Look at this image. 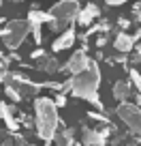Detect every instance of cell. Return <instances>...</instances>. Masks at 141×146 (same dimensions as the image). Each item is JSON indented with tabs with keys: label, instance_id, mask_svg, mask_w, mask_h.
Instances as JSON below:
<instances>
[{
	"label": "cell",
	"instance_id": "obj_1",
	"mask_svg": "<svg viewBox=\"0 0 141 146\" xmlns=\"http://www.w3.org/2000/svg\"><path fill=\"white\" fill-rule=\"evenodd\" d=\"M98 84H100V69L96 62L88 64L86 71L77 73V75H73V78L68 80V84H64L62 90H71L75 97H79V99H86L90 101V103H94L98 110H103V103H100L98 95H96V90H98Z\"/></svg>",
	"mask_w": 141,
	"mask_h": 146
},
{
	"label": "cell",
	"instance_id": "obj_2",
	"mask_svg": "<svg viewBox=\"0 0 141 146\" xmlns=\"http://www.w3.org/2000/svg\"><path fill=\"white\" fill-rule=\"evenodd\" d=\"M34 110H37V131L39 137L45 142H51L56 137V131H58V105L54 103L47 97H41V99L34 101Z\"/></svg>",
	"mask_w": 141,
	"mask_h": 146
},
{
	"label": "cell",
	"instance_id": "obj_3",
	"mask_svg": "<svg viewBox=\"0 0 141 146\" xmlns=\"http://www.w3.org/2000/svg\"><path fill=\"white\" fill-rule=\"evenodd\" d=\"M51 15V28L54 30H64V26L75 22L79 15V2L77 0H58L49 9Z\"/></svg>",
	"mask_w": 141,
	"mask_h": 146
},
{
	"label": "cell",
	"instance_id": "obj_4",
	"mask_svg": "<svg viewBox=\"0 0 141 146\" xmlns=\"http://www.w3.org/2000/svg\"><path fill=\"white\" fill-rule=\"evenodd\" d=\"M28 32H30V24L26 19H13V22H9L5 32H2L5 35V45L9 50H17L22 45V41L26 39Z\"/></svg>",
	"mask_w": 141,
	"mask_h": 146
},
{
	"label": "cell",
	"instance_id": "obj_5",
	"mask_svg": "<svg viewBox=\"0 0 141 146\" xmlns=\"http://www.w3.org/2000/svg\"><path fill=\"white\" fill-rule=\"evenodd\" d=\"M118 116L124 120V125L128 127V131L132 135H141V108L139 105L124 101V103L118 105Z\"/></svg>",
	"mask_w": 141,
	"mask_h": 146
},
{
	"label": "cell",
	"instance_id": "obj_6",
	"mask_svg": "<svg viewBox=\"0 0 141 146\" xmlns=\"http://www.w3.org/2000/svg\"><path fill=\"white\" fill-rule=\"evenodd\" d=\"M88 64H90V58L86 56V52H77V54H73L71 56V60L66 62V71L68 73H73V75H77V73H81V71H86L88 69Z\"/></svg>",
	"mask_w": 141,
	"mask_h": 146
},
{
	"label": "cell",
	"instance_id": "obj_7",
	"mask_svg": "<svg viewBox=\"0 0 141 146\" xmlns=\"http://www.w3.org/2000/svg\"><path fill=\"white\" fill-rule=\"evenodd\" d=\"M81 144L83 146H105V135L90 127L81 129Z\"/></svg>",
	"mask_w": 141,
	"mask_h": 146
},
{
	"label": "cell",
	"instance_id": "obj_8",
	"mask_svg": "<svg viewBox=\"0 0 141 146\" xmlns=\"http://www.w3.org/2000/svg\"><path fill=\"white\" fill-rule=\"evenodd\" d=\"M75 43V30L73 28H68L62 36H58L54 41V52H62V50H68V47Z\"/></svg>",
	"mask_w": 141,
	"mask_h": 146
},
{
	"label": "cell",
	"instance_id": "obj_9",
	"mask_svg": "<svg viewBox=\"0 0 141 146\" xmlns=\"http://www.w3.org/2000/svg\"><path fill=\"white\" fill-rule=\"evenodd\" d=\"M131 92H132V86H131L128 82H124V80H120V82H115V84H113V97L120 101V103L128 101Z\"/></svg>",
	"mask_w": 141,
	"mask_h": 146
},
{
	"label": "cell",
	"instance_id": "obj_10",
	"mask_svg": "<svg viewBox=\"0 0 141 146\" xmlns=\"http://www.w3.org/2000/svg\"><path fill=\"white\" fill-rule=\"evenodd\" d=\"M132 45H135V36L126 35V32L118 35V39L113 41V47H115L118 52H124V54H128V52L132 50Z\"/></svg>",
	"mask_w": 141,
	"mask_h": 146
},
{
	"label": "cell",
	"instance_id": "obj_11",
	"mask_svg": "<svg viewBox=\"0 0 141 146\" xmlns=\"http://www.w3.org/2000/svg\"><path fill=\"white\" fill-rule=\"evenodd\" d=\"M98 15V7L96 5H88L83 11H79V15H77V22H79V26H88V24L92 22V19Z\"/></svg>",
	"mask_w": 141,
	"mask_h": 146
},
{
	"label": "cell",
	"instance_id": "obj_12",
	"mask_svg": "<svg viewBox=\"0 0 141 146\" xmlns=\"http://www.w3.org/2000/svg\"><path fill=\"white\" fill-rule=\"evenodd\" d=\"M39 67H41L43 71H47V73H54V71L60 69L54 56H41V58H39Z\"/></svg>",
	"mask_w": 141,
	"mask_h": 146
},
{
	"label": "cell",
	"instance_id": "obj_13",
	"mask_svg": "<svg viewBox=\"0 0 141 146\" xmlns=\"http://www.w3.org/2000/svg\"><path fill=\"white\" fill-rule=\"evenodd\" d=\"M0 118H5V123L9 125L11 129H15L17 125H15L13 116H11V108H7V105H0Z\"/></svg>",
	"mask_w": 141,
	"mask_h": 146
},
{
	"label": "cell",
	"instance_id": "obj_14",
	"mask_svg": "<svg viewBox=\"0 0 141 146\" xmlns=\"http://www.w3.org/2000/svg\"><path fill=\"white\" fill-rule=\"evenodd\" d=\"M131 80H132V84L137 86V90H139V99H141V75H139V71L132 69V71H131Z\"/></svg>",
	"mask_w": 141,
	"mask_h": 146
},
{
	"label": "cell",
	"instance_id": "obj_15",
	"mask_svg": "<svg viewBox=\"0 0 141 146\" xmlns=\"http://www.w3.org/2000/svg\"><path fill=\"white\" fill-rule=\"evenodd\" d=\"M7 95H9V97H11V99H15V101H19V95H17V90H15V88H13V86H9V88H7Z\"/></svg>",
	"mask_w": 141,
	"mask_h": 146
},
{
	"label": "cell",
	"instance_id": "obj_16",
	"mask_svg": "<svg viewBox=\"0 0 141 146\" xmlns=\"http://www.w3.org/2000/svg\"><path fill=\"white\" fill-rule=\"evenodd\" d=\"M124 2H128V0H107V5H124Z\"/></svg>",
	"mask_w": 141,
	"mask_h": 146
},
{
	"label": "cell",
	"instance_id": "obj_17",
	"mask_svg": "<svg viewBox=\"0 0 141 146\" xmlns=\"http://www.w3.org/2000/svg\"><path fill=\"white\" fill-rule=\"evenodd\" d=\"M139 22H141V13H139Z\"/></svg>",
	"mask_w": 141,
	"mask_h": 146
}]
</instances>
